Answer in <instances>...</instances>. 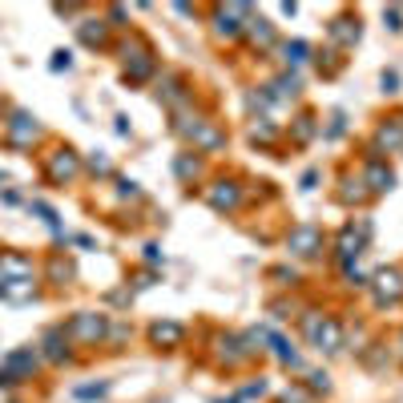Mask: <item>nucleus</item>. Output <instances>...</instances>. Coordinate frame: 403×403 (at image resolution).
<instances>
[{
  "mask_svg": "<svg viewBox=\"0 0 403 403\" xmlns=\"http://www.w3.org/2000/svg\"><path fill=\"white\" fill-rule=\"evenodd\" d=\"M375 299H379V307L403 299V275L399 270H379L375 275Z\"/></svg>",
  "mask_w": 403,
  "mask_h": 403,
  "instance_id": "obj_1",
  "label": "nucleus"
},
{
  "mask_svg": "<svg viewBox=\"0 0 403 403\" xmlns=\"http://www.w3.org/2000/svg\"><path fill=\"white\" fill-rule=\"evenodd\" d=\"M65 343H69V339H65V331H49V335H45V347H49V351H45V355H49V359H65V355H69Z\"/></svg>",
  "mask_w": 403,
  "mask_h": 403,
  "instance_id": "obj_9",
  "label": "nucleus"
},
{
  "mask_svg": "<svg viewBox=\"0 0 403 403\" xmlns=\"http://www.w3.org/2000/svg\"><path fill=\"white\" fill-rule=\"evenodd\" d=\"M250 37H254V45H270V40H275V33H270V25H266V21H250Z\"/></svg>",
  "mask_w": 403,
  "mask_h": 403,
  "instance_id": "obj_13",
  "label": "nucleus"
},
{
  "mask_svg": "<svg viewBox=\"0 0 403 403\" xmlns=\"http://www.w3.org/2000/svg\"><path fill=\"white\" fill-rule=\"evenodd\" d=\"M49 174L57 177V182H61V177H73L77 174V153L73 150H57V162H53Z\"/></svg>",
  "mask_w": 403,
  "mask_h": 403,
  "instance_id": "obj_8",
  "label": "nucleus"
},
{
  "mask_svg": "<svg viewBox=\"0 0 403 403\" xmlns=\"http://www.w3.org/2000/svg\"><path fill=\"white\" fill-rule=\"evenodd\" d=\"M81 40H85V45H101V40H105V28H101V21H97V28H93V21H89V25L81 28Z\"/></svg>",
  "mask_w": 403,
  "mask_h": 403,
  "instance_id": "obj_14",
  "label": "nucleus"
},
{
  "mask_svg": "<svg viewBox=\"0 0 403 403\" xmlns=\"http://www.w3.org/2000/svg\"><path fill=\"white\" fill-rule=\"evenodd\" d=\"M9 367H16V371H37V351H16V355H9Z\"/></svg>",
  "mask_w": 403,
  "mask_h": 403,
  "instance_id": "obj_11",
  "label": "nucleus"
},
{
  "mask_svg": "<svg viewBox=\"0 0 403 403\" xmlns=\"http://www.w3.org/2000/svg\"><path fill=\"white\" fill-rule=\"evenodd\" d=\"M150 335H153L158 347H177V343H182V327H177V323H158Z\"/></svg>",
  "mask_w": 403,
  "mask_h": 403,
  "instance_id": "obj_7",
  "label": "nucleus"
},
{
  "mask_svg": "<svg viewBox=\"0 0 403 403\" xmlns=\"http://www.w3.org/2000/svg\"><path fill=\"white\" fill-rule=\"evenodd\" d=\"M311 387H315V391H327L331 383H327V375H311Z\"/></svg>",
  "mask_w": 403,
  "mask_h": 403,
  "instance_id": "obj_17",
  "label": "nucleus"
},
{
  "mask_svg": "<svg viewBox=\"0 0 403 403\" xmlns=\"http://www.w3.org/2000/svg\"><path fill=\"white\" fill-rule=\"evenodd\" d=\"M226 13H230V16H246V9H242V4H230ZM218 21H222V16H218ZM218 33H226V37H234V33H238V25H222Z\"/></svg>",
  "mask_w": 403,
  "mask_h": 403,
  "instance_id": "obj_16",
  "label": "nucleus"
},
{
  "mask_svg": "<svg viewBox=\"0 0 403 403\" xmlns=\"http://www.w3.org/2000/svg\"><path fill=\"white\" fill-rule=\"evenodd\" d=\"M16 275V278H33V263L25 254H0V278Z\"/></svg>",
  "mask_w": 403,
  "mask_h": 403,
  "instance_id": "obj_6",
  "label": "nucleus"
},
{
  "mask_svg": "<svg viewBox=\"0 0 403 403\" xmlns=\"http://www.w3.org/2000/svg\"><path fill=\"white\" fill-rule=\"evenodd\" d=\"M367 182H371V189H375V194H383V189H391V182H395V177H391V170H383V165H371V170H367Z\"/></svg>",
  "mask_w": 403,
  "mask_h": 403,
  "instance_id": "obj_10",
  "label": "nucleus"
},
{
  "mask_svg": "<svg viewBox=\"0 0 403 403\" xmlns=\"http://www.w3.org/2000/svg\"><path fill=\"white\" fill-rule=\"evenodd\" d=\"M210 206H214V210H234V206H238V186H234V182H218V186L210 189Z\"/></svg>",
  "mask_w": 403,
  "mask_h": 403,
  "instance_id": "obj_5",
  "label": "nucleus"
},
{
  "mask_svg": "<svg viewBox=\"0 0 403 403\" xmlns=\"http://www.w3.org/2000/svg\"><path fill=\"white\" fill-rule=\"evenodd\" d=\"M307 53H311V49H307L302 40H294V45H287V61L290 65H302V61H307Z\"/></svg>",
  "mask_w": 403,
  "mask_h": 403,
  "instance_id": "obj_15",
  "label": "nucleus"
},
{
  "mask_svg": "<svg viewBox=\"0 0 403 403\" xmlns=\"http://www.w3.org/2000/svg\"><path fill=\"white\" fill-rule=\"evenodd\" d=\"M379 145H403V126H383L379 129Z\"/></svg>",
  "mask_w": 403,
  "mask_h": 403,
  "instance_id": "obj_12",
  "label": "nucleus"
},
{
  "mask_svg": "<svg viewBox=\"0 0 403 403\" xmlns=\"http://www.w3.org/2000/svg\"><path fill=\"white\" fill-rule=\"evenodd\" d=\"M69 331H73L77 339H101L105 335V319H97V315H77L73 323H69Z\"/></svg>",
  "mask_w": 403,
  "mask_h": 403,
  "instance_id": "obj_3",
  "label": "nucleus"
},
{
  "mask_svg": "<svg viewBox=\"0 0 403 403\" xmlns=\"http://www.w3.org/2000/svg\"><path fill=\"white\" fill-rule=\"evenodd\" d=\"M311 339H315L319 347H327V351H335V347L343 343V331H339V323H335V319H327L323 327H315V323H311Z\"/></svg>",
  "mask_w": 403,
  "mask_h": 403,
  "instance_id": "obj_4",
  "label": "nucleus"
},
{
  "mask_svg": "<svg viewBox=\"0 0 403 403\" xmlns=\"http://www.w3.org/2000/svg\"><path fill=\"white\" fill-rule=\"evenodd\" d=\"M287 242H290V250H294V254L311 258V254H319V246H323V234H319L315 226H299Z\"/></svg>",
  "mask_w": 403,
  "mask_h": 403,
  "instance_id": "obj_2",
  "label": "nucleus"
}]
</instances>
